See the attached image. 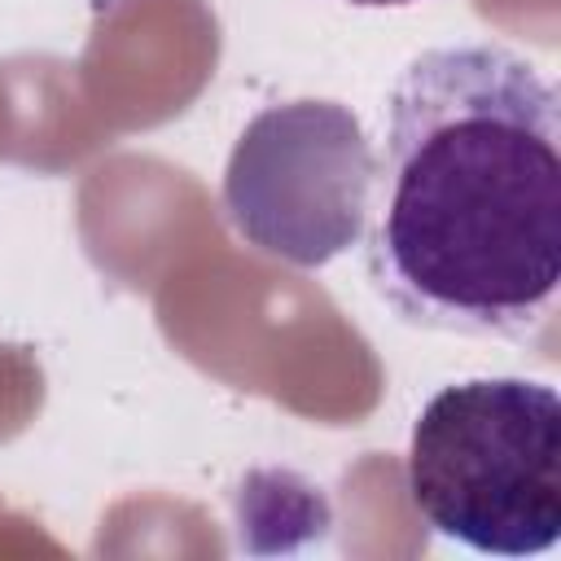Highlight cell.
<instances>
[{
    "instance_id": "obj_4",
    "label": "cell",
    "mask_w": 561,
    "mask_h": 561,
    "mask_svg": "<svg viewBox=\"0 0 561 561\" xmlns=\"http://www.w3.org/2000/svg\"><path fill=\"white\" fill-rule=\"evenodd\" d=\"M351 4H373V9H381V4H412V0H351Z\"/></svg>"
},
{
    "instance_id": "obj_1",
    "label": "cell",
    "mask_w": 561,
    "mask_h": 561,
    "mask_svg": "<svg viewBox=\"0 0 561 561\" xmlns=\"http://www.w3.org/2000/svg\"><path fill=\"white\" fill-rule=\"evenodd\" d=\"M368 280L403 324L535 342L561 285V96L504 44L421 53L377 158Z\"/></svg>"
},
{
    "instance_id": "obj_2",
    "label": "cell",
    "mask_w": 561,
    "mask_h": 561,
    "mask_svg": "<svg viewBox=\"0 0 561 561\" xmlns=\"http://www.w3.org/2000/svg\"><path fill=\"white\" fill-rule=\"evenodd\" d=\"M408 495L447 539L535 557L561 539V399L526 377L443 386L408 443Z\"/></svg>"
},
{
    "instance_id": "obj_3",
    "label": "cell",
    "mask_w": 561,
    "mask_h": 561,
    "mask_svg": "<svg viewBox=\"0 0 561 561\" xmlns=\"http://www.w3.org/2000/svg\"><path fill=\"white\" fill-rule=\"evenodd\" d=\"M373 149L337 101H285L245 123L224 171V215L245 245L289 267H324L364 237Z\"/></svg>"
}]
</instances>
